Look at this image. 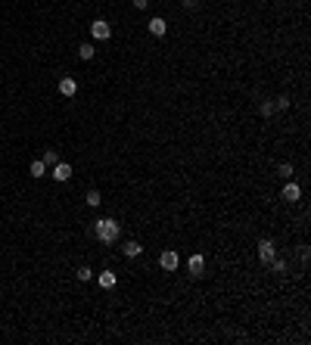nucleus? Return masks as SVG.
Returning a JSON list of instances; mask_svg holds the SVG:
<instances>
[{
    "mask_svg": "<svg viewBox=\"0 0 311 345\" xmlns=\"http://www.w3.org/2000/svg\"><path fill=\"white\" fill-rule=\"evenodd\" d=\"M97 283L103 286V289H112V286L119 283V277H115V271H103V274L97 277Z\"/></svg>",
    "mask_w": 311,
    "mask_h": 345,
    "instance_id": "9b49d317",
    "label": "nucleus"
},
{
    "mask_svg": "<svg viewBox=\"0 0 311 345\" xmlns=\"http://www.w3.org/2000/svg\"><path fill=\"white\" fill-rule=\"evenodd\" d=\"M277 174H280V178H287V181H292V174H296V171H292V165H290V162H283L280 168H277Z\"/></svg>",
    "mask_w": 311,
    "mask_h": 345,
    "instance_id": "a211bd4d",
    "label": "nucleus"
},
{
    "mask_svg": "<svg viewBox=\"0 0 311 345\" xmlns=\"http://www.w3.org/2000/svg\"><path fill=\"white\" fill-rule=\"evenodd\" d=\"M75 277H78V280H81V283H87V280H94V271H90V267H87V264H81V267H78V271H75Z\"/></svg>",
    "mask_w": 311,
    "mask_h": 345,
    "instance_id": "ddd939ff",
    "label": "nucleus"
},
{
    "mask_svg": "<svg viewBox=\"0 0 311 345\" xmlns=\"http://www.w3.org/2000/svg\"><path fill=\"white\" fill-rule=\"evenodd\" d=\"M283 199H287V203H299V199H302V187L296 181H287V187H283Z\"/></svg>",
    "mask_w": 311,
    "mask_h": 345,
    "instance_id": "0eeeda50",
    "label": "nucleus"
},
{
    "mask_svg": "<svg viewBox=\"0 0 311 345\" xmlns=\"http://www.w3.org/2000/svg\"><path fill=\"white\" fill-rule=\"evenodd\" d=\"M119 233H122V224L115 218H100L94 224V237L103 243V246H115L119 243Z\"/></svg>",
    "mask_w": 311,
    "mask_h": 345,
    "instance_id": "f257e3e1",
    "label": "nucleus"
},
{
    "mask_svg": "<svg viewBox=\"0 0 311 345\" xmlns=\"http://www.w3.org/2000/svg\"><path fill=\"white\" fill-rule=\"evenodd\" d=\"M258 258H262V264H271L277 258V246L274 240H258Z\"/></svg>",
    "mask_w": 311,
    "mask_h": 345,
    "instance_id": "7ed1b4c3",
    "label": "nucleus"
},
{
    "mask_svg": "<svg viewBox=\"0 0 311 345\" xmlns=\"http://www.w3.org/2000/svg\"><path fill=\"white\" fill-rule=\"evenodd\" d=\"M184 3V10H190V6H196V0H181Z\"/></svg>",
    "mask_w": 311,
    "mask_h": 345,
    "instance_id": "4be33fe9",
    "label": "nucleus"
},
{
    "mask_svg": "<svg viewBox=\"0 0 311 345\" xmlns=\"http://www.w3.org/2000/svg\"><path fill=\"white\" fill-rule=\"evenodd\" d=\"M28 174H31V178H44V174H47L44 159H35V162H31V168H28Z\"/></svg>",
    "mask_w": 311,
    "mask_h": 345,
    "instance_id": "f8f14e48",
    "label": "nucleus"
},
{
    "mask_svg": "<svg viewBox=\"0 0 311 345\" xmlns=\"http://www.w3.org/2000/svg\"><path fill=\"white\" fill-rule=\"evenodd\" d=\"M90 35H94V41H109V38H112V28H109L106 19H94V25H90Z\"/></svg>",
    "mask_w": 311,
    "mask_h": 345,
    "instance_id": "20e7f679",
    "label": "nucleus"
},
{
    "mask_svg": "<svg viewBox=\"0 0 311 345\" xmlns=\"http://www.w3.org/2000/svg\"><path fill=\"white\" fill-rule=\"evenodd\" d=\"M56 162H60V156H56V149H44V165L53 168Z\"/></svg>",
    "mask_w": 311,
    "mask_h": 345,
    "instance_id": "f3484780",
    "label": "nucleus"
},
{
    "mask_svg": "<svg viewBox=\"0 0 311 345\" xmlns=\"http://www.w3.org/2000/svg\"><path fill=\"white\" fill-rule=\"evenodd\" d=\"M178 264H181V258H178V252L174 249H165L162 255H159V267H162V271H178Z\"/></svg>",
    "mask_w": 311,
    "mask_h": 345,
    "instance_id": "f03ea898",
    "label": "nucleus"
},
{
    "mask_svg": "<svg viewBox=\"0 0 311 345\" xmlns=\"http://www.w3.org/2000/svg\"><path fill=\"white\" fill-rule=\"evenodd\" d=\"M274 109H280V112H283V109H290V97H277L274 100Z\"/></svg>",
    "mask_w": 311,
    "mask_h": 345,
    "instance_id": "6ab92c4d",
    "label": "nucleus"
},
{
    "mask_svg": "<svg viewBox=\"0 0 311 345\" xmlns=\"http://www.w3.org/2000/svg\"><path fill=\"white\" fill-rule=\"evenodd\" d=\"M72 178V165L69 162H56L53 165V181H69Z\"/></svg>",
    "mask_w": 311,
    "mask_h": 345,
    "instance_id": "6e6552de",
    "label": "nucleus"
},
{
    "mask_svg": "<svg viewBox=\"0 0 311 345\" xmlns=\"http://www.w3.org/2000/svg\"><path fill=\"white\" fill-rule=\"evenodd\" d=\"M122 252H124V258H137L140 252H144V246H140L137 240H128V243L122 246Z\"/></svg>",
    "mask_w": 311,
    "mask_h": 345,
    "instance_id": "9d476101",
    "label": "nucleus"
},
{
    "mask_svg": "<svg viewBox=\"0 0 311 345\" xmlns=\"http://www.w3.org/2000/svg\"><path fill=\"white\" fill-rule=\"evenodd\" d=\"M277 112V109H274V100H265V103H262V115H274Z\"/></svg>",
    "mask_w": 311,
    "mask_h": 345,
    "instance_id": "aec40b11",
    "label": "nucleus"
},
{
    "mask_svg": "<svg viewBox=\"0 0 311 345\" xmlns=\"http://www.w3.org/2000/svg\"><path fill=\"white\" fill-rule=\"evenodd\" d=\"M146 28H149V35H156V38H162V35H168V22L162 19V16H153V19L146 22Z\"/></svg>",
    "mask_w": 311,
    "mask_h": 345,
    "instance_id": "39448f33",
    "label": "nucleus"
},
{
    "mask_svg": "<svg viewBox=\"0 0 311 345\" xmlns=\"http://www.w3.org/2000/svg\"><path fill=\"white\" fill-rule=\"evenodd\" d=\"M94 53H97L94 44H81V47H78V56H81V60H94Z\"/></svg>",
    "mask_w": 311,
    "mask_h": 345,
    "instance_id": "4468645a",
    "label": "nucleus"
},
{
    "mask_svg": "<svg viewBox=\"0 0 311 345\" xmlns=\"http://www.w3.org/2000/svg\"><path fill=\"white\" fill-rule=\"evenodd\" d=\"M60 94L72 100L75 94H78V81H75V78H62V81H60Z\"/></svg>",
    "mask_w": 311,
    "mask_h": 345,
    "instance_id": "1a4fd4ad",
    "label": "nucleus"
},
{
    "mask_svg": "<svg viewBox=\"0 0 311 345\" xmlns=\"http://www.w3.org/2000/svg\"><path fill=\"white\" fill-rule=\"evenodd\" d=\"M84 203H87L90 208H97L100 203H103V196H100V193H97V190H90V193H87V196H84Z\"/></svg>",
    "mask_w": 311,
    "mask_h": 345,
    "instance_id": "2eb2a0df",
    "label": "nucleus"
},
{
    "mask_svg": "<svg viewBox=\"0 0 311 345\" xmlns=\"http://www.w3.org/2000/svg\"><path fill=\"white\" fill-rule=\"evenodd\" d=\"M131 3L137 6V10H146V6H149V0H131Z\"/></svg>",
    "mask_w": 311,
    "mask_h": 345,
    "instance_id": "412c9836",
    "label": "nucleus"
},
{
    "mask_svg": "<svg viewBox=\"0 0 311 345\" xmlns=\"http://www.w3.org/2000/svg\"><path fill=\"white\" fill-rule=\"evenodd\" d=\"M271 271H274V274H287V271H290V264L283 262V258H274V262H271Z\"/></svg>",
    "mask_w": 311,
    "mask_h": 345,
    "instance_id": "dca6fc26",
    "label": "nucleus"
},
{
    "mask_svg": "<svg viewBox=\"0 0 311 345\" xmlns=\"http://www.w3.org/2000/svg\"><path fill=\"white\" fill-rule=\"evenodd\" d=\"M187 271H190L193 277H203V274H206V258H203V255H190V258H187Z\"/></svg>",
    "mask_w": 311,
    "mask_h": 345,
    "instance_id": "423d86ee",
    "label": "nucleus"
}]
</instances>
